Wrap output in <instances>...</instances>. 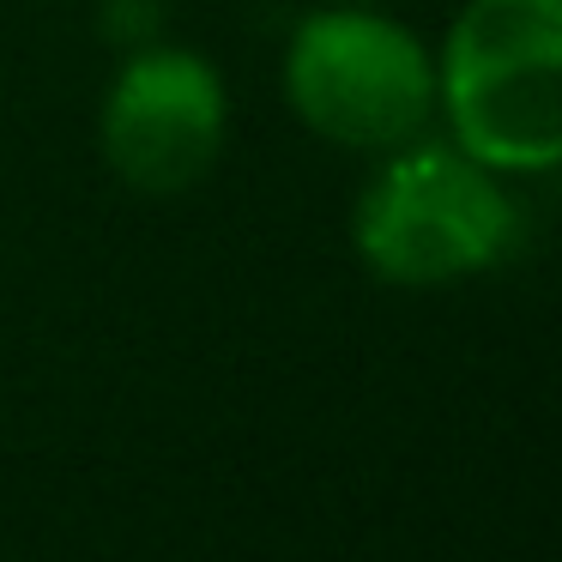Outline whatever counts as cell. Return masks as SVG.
Listing matches in <instances>:
<instances>
[{
    "label": "cell",
    "instance_id": "1",
    "mask_svg": "<svg viewBox=\"0 0 562 562\" xmlns=\"http://www.w3.org/2000/svg\"><path fill=\"white\" fill-rule=\"evenodd\" d=\"M441 103L484 170L562 164V0H472L448 31Z\"/></svg>",
    "mask_w": 562,
    "mask_h": 562
},
{
    "label": "cell",
    "instance_id": "2",
    "mask_svg": "<svg viewBox=\"0 0 562 562\" xmlns=\"http://www.w3.org/2000/svg\"><path fill=\"white\" fill-rule=\"evenodd\" d=\"M514 212L460 146H412L357 200V255L387 284H453L508 248Z\"/></svg>",
    "mask_w": 562,
    "mask_h": 562
},
{
    "label": "cell",
    "instance_id": "3",
    "mask_svg": "<svg viewBox=\"0 0 562 562\" xmlns=\"http://www.w3.org/2000/svg\"><path fill=\"white\" fill-rule=\"evenodd\" d=\"M291 110L339 146H400L436 103V67L412 31L375 13H315L284 55Z\"/></svg>",
    "mask_w": 562,
    "mask_h": 562
},
{
    "label": "cell",
    "instance_id": "4",
    "mask_svg": "<svg viewBox=\"0 0 562 562\" xmlns=\"http://www.w3.org/2000/svg\"><path fill=\"white\" fill-rule=\"evenodd\" d=\"M224 86L200 55L146 49L103 103V151L146 194H182L218 164Z\"/></svg>",
    "mask_w": 562,
    "mask_h": 562
}]
</instances>
